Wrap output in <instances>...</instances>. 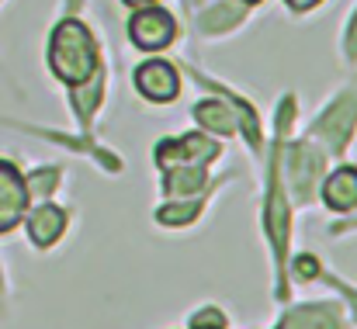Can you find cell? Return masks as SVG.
Instances as JSON below:
<instances>
[{
  "label": "cell",
  "instance_id": "obj_22",
  "mask_svg": "<svg viewBox=\"0 0 357 329\" xmlns=\"http://www.w3.org/2000/svg\"><path fill=\"white\" fill-rule=\"evenodd\" d=\"M243 3H260V0H243Z\"/></svg>",
  "mask_w": 357,
  "mask_h": 329
},
{
  "label": "cell",
  "instance_id": "obj_18",
  "mask_svg": "<svg viewBox=\"0 0 357 329\" xmlns=\"http://www.w3.org/2000/svg\"><path fill=\"white\" fill-rule=\"evenodd\" d=\"M347 56L357 59V14H354V21H351V28H347Z\"/></svg>",
  "mask_w": 357,
  "mask_h": 329
},
{
  "label": "cell",
  "instance_id": "obj_6",
  "mask_svg": "<svg viewBox=\"0 0 357 329\" xmlns=\"http://www.w3.org/2000/svg\"><path fill=\"white\" fill-rule=\"evenodd\" d=\"M28 208V188H24V177L0 160V232L14 229L21 215Z\"/></svg>",
  "mask_w": 357,
  "mask_h": 329
},
{
  "label": "cell",
  "instance_id": "obj_11",
  "mask_svg": "<svg viewBox=\"0 0 357 329\" xmlns=\"http://www.w3.org/2000/svg\"><path fill=\"white\" fill-rule=\"evenodd\" d=\"M278 329H337V309H330V305H309V309L288 312Z\"/></svg>",
  "mask_w": 357,
  "mask_h": 329
},
{
  "label": "cell",
  "instance_id": "obj_20",
  "mask_svg": "<svg viewBox=\"0 0 357 329\" xmlns=\"http://www.w3.org/2000/svg\"><path fill=\"white\" fill-rule=\"evenodd\" d=\"M288 3H291L295 10H309V7H316L319 0H288Z\"/></svg>",
  "mask_w": 357,
  "mask_h": 329
},
{
  "label": "cell",
  "instance_id": "obj_15",
  "mask_svg": "<svg viewBox=\"0 0 357 329\" xmlns=\"http://www.w3.org/2000/svg\"><path fill=\"white\" fill-rule=\"evenodd\" d=\"M56 181H59V170H38L31 181H24L28 198H31V194H35V198H49V191L56 188Z\"/></svg>",
  "mask_w": 357,
  "mask_h": 329
},
{
  "label": "cell",
  "instance_id": "obj_1",
  "mask_svg": "<svg viewBox=\"0 0 357 329\" xmlns=\"http://www.w3.org/2000/svg\"><path fill=\"white\" fill-rule=\"evenodd\" d=\"M49 66L70 87L87 84L98 73V42H94V35L80 21H63L52 31V42H49Z\"/></svg>",
  "mask_w": 357,
  "mask_h": 329
},
{
  "label": "cell",
  "instance_id": "obj_23",
  "mask_svg": "<svg viewBox=\"0 0 357 329\" xmlns=\"http://www.w3.org/2000/svg\"><path fill=\"white\" fill-rule=\"evenodd\" d=\"M0 291H3V284H0Z\"/></svg>",
  "mask_w": 357,
  "mask_h": 329
},
{
  "label": "cell",
  "instance_id": "obj_5",
  "mask_svg": "<svg viewBox=\"0 0 357 329\" xmlns=\"http://www.w3.org/2000/svg\"><path fill=\"white\" fill-rule=\"evenodd\" d=\"M135 91L146 98V101H156V105H167L177 98L181 91V80H177V70L163 59H153V63H142L135 70Z\"/></svg>",
  "mask_w": 357,
  "mask_h": 329
},
{
  "label": "cell",
  "instance_id": "obj_17",
  "mask_svg": "<svg viewBox=\"0 0 357 329\" xmlns=\"http://www.w3.org/2000/svg\"><path fill=\"white\" fill-rule=\"evenodd\" d=\"M191 329H226V319L219 309H202L195 319H191Z\"/></svg>",
  "mask_w": 357,
  "mask_h": 329
},
{
  "label": "cell",
  "instance_id": "obj_3",
  "mask_svg": "<svg viewBox=\"0 0 357 329\" xmlns=\"http://www.w3.org/2000/svg\"><path fill=\"white\" fill-rule=\"evenodd\" d=\"M174 17L163 7H139V14L128 21V35L139 49H163L174 42Z\"/></svg>",
  "mask_w": 357,
  "mask_h": 329
},
{
  "label": "cell",
  "instance_id": "obj_12",
  "mask_svg": "<svg viewBox=\"0 0 357 329\" xmlns=\"http://www.w3.org/2000/svg\"><path fill=\"white\" fill-rule=\"evenodd\" d=\"M198 188H205V163L167 170V198H184V194H195Z\"/></svg>",
  "mask_w": 357,
  "mask_h": 329
},
{
  "label": "cell",
  "instance_id": "obj_8",
  "mask_svg": "<svg viewBox=\"0 0 357 329\" xmlns=\"http://www.w3.org/2000/svg\"><path fill=\"white\" fill-rule=\"evenodd\" d=\"M278 156L281 149H274V174H271V201H267V232L271 243L278 250V263L284 260V243H288V205L281 194V177H278Z\"/></svg>",
  "mask_w": 357,
  "mask_h": 329
},
{
  "label": "cell",
  "instance_id": "obj_4",
  "mask_svg": "<svg viewBox=\"0 0 357 329\" xmlns=\"http://www.w3.org/2000/svg\"><path fill=\"white\" fill-rule=\"evenodd\" d=\"M354 125H357V94H344L333 108L323 114V121H316V125H312V135H316V139H323L333 153H340V149H344V142L351 139Z\"/></svg>",
  "mask_w": 357,
  "mask_h": 329
},
{
  "label": "cell",
  "instance_id": "obj_10",
  "mask_svg": "<svg viewBox=\"0 0 357 329\" xmlns=\"http://www.w3.org/2000/svg\"><path fill=\"white\" fill-rule=\"evenodd\" d=\"M323 201L333 212H351V208H357V170L354 167H340L323 184Z\"/></svg>",
  "mask_w": 357,
  "mask_h": 329
},
{
  "label": "cell",
  "instance_id": "obj_16",
  "mask_svg": "<svg viewBox=\"0 0 357 329\" xmlns=\"http://www.w3.org/2000/svg\"><path fill=\"white\" fill-rule=\"evenodd\" d=\"M198 208H202L198 201H191L188 208H184V205H177V208L170 205V208H160V212H156V219L163 222V225H184V222H191L195 215H198Z\"/></svg>",
  "mask_w": 357,
  "mask_h": 329
},
{
  "label": "cell",
  "instance_id": "obj_19",
  "mask_svg": "<svg viewBox=\"0 0 357 329\" xmlns=\"http://www.w3.org/2000/svg\"><path fill=\"white\" fill-rule=\"evenodd\" d=\"M295 270H298V274H305V277H312V274H316V270H319V267H316V260H312V257H302V260H298V267H295Z\"/></svg>",
  "mask_w": 357,
  "mask_h": 329
},
{
  "label": "cell",
  "instance_id": "obj_13",
  "mask_svg": "<svg viewBox=\"0 0 357 329\" xmlns=\"http://www.w3.org/2000/svg\"><path fill=\"white\" fill-rule=\"evenodd\" d=\"M70 101H73V108H77V114H80V125L87 128V125H91V114H94V108L101 105V77L94 73L87 87L80 84V87L73 91V98H70Z\"/></svg>",
  "mask_w": 357,
  "mask_h": 329
},
{
  "label": "cell",
  "instance_id": "obj_2",
  "mask_svg": "<svg viewBox=\"0 0 357 329\" xmlns=\"http://www.w3.org/2000/svg\"><path fill=\"white\" fill-rule=\"evenodd\" d=\"M215 153H219V146H215L212 139L191 132V135H184V139H167V142H160V146H156V163H160L163 170H170V167H195V163H208Z\"/></svg>",
  "mask_w": 357,
  "mask_h": 329
},
{
  "label": "cell",
  "instance_id": "obj_9",
  "mask_svg": "<svg viewBox=\"0 0 357 329\" xmlns=\"http://www.w3.org/2000/svg\"><path fill=\"white\" fill-rule=\"evenodd\" d=\"M66 229V212L56 208V205H38L28 219V236L35 246H52Z\"/></svg>",
  "mask_w": 357,
  "mask_h": 329
},
{
  "label": "cell",
  "instance_id": "obj_21",
  "mask_svg": "<svg viewBox=\"0 0 357 329\" xmlns=\"http://www.w3.org/2000/svg\"><path fill=\"white\" fill-rule=\"evenodd\" d=\"M125 3H132V7H149L153 0H125Z\"/></svg>",
  "mask_w": 357,
  "mask_h": 329
},
{
  "label": "cell",
  "instance_id": "obj_14",
  "mask_svg": "<svg viewBox=\"0 0 357 329\" xmlns=\"http://www.w3.org/2000/svg\"><path fill=\"white\" fill-rule=\"evenodd\" d=\"M239 17H243V7H236V3H215L212 10L202 14V31H208V35L226 31V28L236 24Z\"/></svg>",
  "mask_w": 357,
  "mask_h": 329
},
{
  "label": "cell",
  "instance_id": "obj_7",
  "mask_svg": "<svg viewBox=\"0 0 357 329\" xmlns=\"http://www.w3.org/2000/svg\"><path fill=\"white\" fill-rule=\"evenodd\" d=\"M319 177H323V153L316 146H309V142L295 146L291 149V188H295V198L309 201Z\"/></svg>",
  "mask_w": 357,
  "mask_h": 329
}]
</instances>
